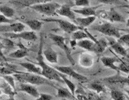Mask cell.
I'll return each mask as SVG.
<instances>
[{"label": "cell", "instance_id": "7402d4cb", "mask_svg": "<svg viewBox=\"0 0 129 100\" xmlns=\"http://www.w3.org/2000/svg\"><path fill=\"white\" fill-rule=\"evenodd\" d=\"M52 0H16V2H13V3L19 4L23 6H31L36 4H40L44 3L52 2Z\"/></svg>", "mask_w": 129, "mask_h": 100}, {"label": "cell", "instance_id": "3957f363", "mask_svg": "<svg viewBox=\"0 0 129 100\" xmlns=\"http://www.w3.org/2000/svg\"><path fill=\"white\" fill-rule=\"evenodd\" d=\"M30 8L37 11L38 13H40L42 14L47 15V16H52L54 15L56 10L60 7V5L56 3H44L40 4H36L29 6Z\"/></svg>", "mask_w": 129, "mask_h": 100}, {"label": "cell", "instance_id": "f1b7e54d", "mask_svg": "<svg viewBox=\"0 0 129 100\" xmlns=\"http://www.w3.org/2000/svg\"><path fill=\"white\" fill-rule=\"evenodd\" d=\"M59 72V71H58ZM59 74L60 76V77L62 78V80H63V82L67 84V86L68 88V89H69L71 91V92L72 93L73 95H75V91H76V86H75V84L71 80L68 79L67 76H65V74L62 73H60L59 72Z\"/></svg>", "mask_w": 129, "mask_h": 100}, {"label": "cell", "instance_id": "74e56055", "mask_svg": "<svg viewBox=\"0 0 129 100\" xmlns=\"http://www.w3.org/2000/svg\"><path fill=\"white\" fill-rule=\"evenodd\" d=\"M87 100H101L100 97L94 92H89L86 95Z\"/></svg>", "mask_w": 129, "mask_h": 100}, {"label": "cell", "instance_id": "277c9868", "mask_svg": "<svg viewBox=\"0 0 129 100\" xmlns=\"http://www.w3.org/2000/svg\"><path fill=\"white\" fill-rule=\"evenodd\" d=\"M92 29L95 30L97 32H100V33H103L109 37H114V38H117V39H119L120 37L119 30L116 28L113 25H111L110 23H108V22L92 26Z\"/></svg>", "mask_w": 129, "mask_h": 100}, {"label": "cell", "instance_id": "6da1fadb", "mask_svg": "<svg viewBox=\"0 0 129 100\" xmlns=\"http://www.w3.org/2000/svg\"><path fill=\"white\" fill-rule=\"evenodd\" d=\"M43 37L41 34V39H40V45H39V49L38 51V55H37V61H38V65H39L42 69V76L49 80H55L59 83H63V80L60 77L59 74V72L56 70L53 67H51L50 65H48L44 61V57H43Z\"/></svg>", "mask_w": 129, "mask_h": 100}, {"label": "cell", "instance_id": "cb8c5ba5", "mask_svg": "<svg viewBox=\"0 0 129 100\" xmlns=\"http://www.w3.org/2000/svg\"><path fill=\"white\" fill-rule=\"evenodd\" d=\"M77 45L79 47L83 48L86 51H93V47H94V45H95V42L92 40H81L77 43Z\"/></svg>", "mask_w": 129, "mask_h": 100}, {"label": "cell", "instance_id": "9c48e42d", "mask_svg": "<svg viewBox=\"0 0 129 100\" xmlns=\"http://www.w3.org/2000/svg\"><path fill=\"white\" fill-rule=\"evenodd\" d=\"M24 29H25V25L21 22H13L6 25L0 26V32L3 33H6V32L18 33L23 32Z\"/></svg>", "mask_w": 129, "mask_h": 100}, {"label": "cell", "instance_id": "5bb4252c", "mask_svg": "<svg viewBox=\"0 0 129 100\" xmlns=\"http://www.w3.org/2000/svg\"><path fill=\"white\" fill-rule=\"evenodd\" d=\"M0 91H2V93L9 96H14L17 94V91L10 85V84L3 76L0 77Z\"/></svg>", "mask_w": 129, "mask_h": 100}, {"label": "cell", "instance_id": "836d02e7", "mask_svg": "<svg viewBox=\"0 0 129 100\" xmlns=\"http://www.w3.org/2000/svg\"><path fill=\"white\" fill-rule=\"evenodd\" d=\"M3 77L10 84V85L15 91H16V86H15V80H14V78H13V76H11V75H4V76H3Z\"/></svg>", "mask_w": 129, "mask_h": 100}, {"label": "cell", "instance_id": "e0dca14e", "mask_svg": "<svg viewBox=\"0 0 129 100\" xmlns=\"http://www.w3.org/2000/svg\"><path fill=\"white\" fill-rule=\"evenodd\" d=\"M43 56H45V59H46L49 62L56 64L58 61V55L57 53L52 49V47H47L45 50L43 51Z\"/></svg>", "mask_w": 129, "mask_h": 100}, {"label": "cell", "instance_id": "484cf974", "mask_svg": "<svg viewBox=\"0 0 129 100\" xmlns=\"http://www.w3.org/2000/svg\"><path fill=\"white\" fill-rule=\"evenodd\" d=\"M80 64L84 67H90L93 64V58L88 54H82L80 57Z\"/></svg>", "mask_w": 129, "mask_h": 100}, {"label": "cell", "instance_id": "83f0119b", "mask_svg": "<svg viewBox=\"0 0 129 100\" xmlns=\"http://www.w3.org/2000/svg\"><path fill=\"white\" fill-rule=\"evenodd\" d=\"M71 38L74 40H84L85 38H89L88 37V32H87L86 29H80L74 32L71 33Z\"/></svg>", "mask_w": 129, "mask_h": 100}, {"label": "cell", "instance_id": "4316f807", "mask_svg": "<svg viewBox=\"0 0 129 100\" xmlns=\"http://www.w3.org/2000/svg\"><path fill=\"white\" fill-rule=\"evenodd\" d=\"M57 90V97L59 98H74V96L71 91L68 88H56Z\"/></svg>", "mask_w": 129, "mask_h": 100}, {"label": "cell", "instance_id": "52a82bcc", "mask_svg": "<svg viewBox=\"0 0 129 100\" xmlns=\"http://www.w3.org/2000/svg\"><path fill=\"white\" fill-rule=\"evenodd\" d=\"M56 70L62 73L67 76H69L71 77H73L74 79L77 80L78 82H81V83H85V82H88V80L86 76H83L78 73H77L75 70H74L70 66H55L53 67Z\"/></svg>", "mask_w": 129, "mask_h": 100}, {"label": "cell", "instance_id": "ffe728a7", "mask_svg": "<svg viewBox=\"0 0 129 100\" xmlns=\"http://www.w3.org/2000/svg\"><path fill=\"white\" fill-rule=\"evenodd\" d=\"M20 65L27 70L29 73H35L38 75H42V69L39 65H36L31 62H21Z\"/></svg>", "mask_w": 129, "mask_h": 100}, {"label": "cell", "instance_id": "7c38bea8", "mask_svg": "<svg viewBox=\"0 0 129 100\" xmlns=\"http://www.w3.org/2000/svg\"><path fill=\"white\" fill-rule=\"evenodd\" d=\"M107 41H108V45H110V47L116 53H117L118 55L124 56V57H128L127 50L123 47L121 43L116 41L114 39H113V38H108Z\"/></svg>", "mask_w": 129, "mask_h": 100}, {"label": "cell", "instance_id": "603a6c76", "mask_svg": "<svg viewBox=\"0 0 129 100\" xmlns=\"http://www.w3.org/2000/svg\"><path fill=\"white\" fill-rule=\"evenodd\" d=\"M95 8L93 7H89V6H85L84 8L81 10H74V12L76 13L81 14L84 17H90V16H95Z\"/></svg>", "mask_w": 129, "mask_h": 100}, {"label": "cell", "instance_id": "ac0fdd59", "mask_svg": "<svg viewBox=\"0 0 129 100\" xmlns=\"http://www.w3.org/2000/svg\"><path fill=\"white\" fill-rule=\"evenodd\" d=\"M103 80L107 81L110 84H129V76L127 77L122 76L117 73L115 76H110V77H107L103 79Z\"/></svg>", "mask_w": 129, "mask_h": 100}, {"label": "cell", "instance_id": "c3c4849f", "mask_svg": "<svg viewBox=\"0 0 129 100\" xmlns=\"http://www.w3.org/2000/svg\"><path fill=\"white\" fill-rule=\"evenodd\" d=\"M3 61V59H2L1 58H0V61Z\"/></svg>", "mask_w": 129, "mask_h": 100}, {"label": "cell", "instance_id": "f35d334b", "mask_svg": "<svg viewBox=\"0 0 129 100\" xmlns=\"http://www.w3.org/2000/svg\"><path fill=\"white\" fill-rule=\"evenodd\" d=\"M52 96L49 94H40L39 97L34 100H52Z\"/></svg>", "mask_w": 129, "mask_h": 100}, {"label": "cell", "instance_id": "4fadbf2b", "mask_svg": "<svg viewBox=\"0 0 129 100\" xmlns=\"http://www.w3.org/2000/svg\"><path fill=\"white\" fill-rule=\"evenodd\" d=\"M56 13L59 15H61L63 17L67 18L75 21V19H76L75 13L74 12V10L71 8V7L67 4L60 6L59 8L56 10Z\"/></svg>", "mask_w": 129, "mask_h": 100}, {"label": "cell", "instance_id": "f6af8a7d", "mask_svg": "<svg viewBox=\"0 0 129 100\" xmlns=\"http://www.w3.org/2000/svg\"><path fill=\"white\" fill-rule=\"evenodd\" d=\"M126 92L127 93V95H129V88H128V89H126Z\"/></svg>", "mask_w": 129, "mask_h": 100}, {"label": "cell", "instance_id": "ab89813d", "mask_svg": "<svg viewBox=\"0 0 129 100\" xmlns=\"http://www.w3.org/2000/svg\"><path fill=\"white\" fill-rule=\"evenodd\" d=\"M128 41H129V33H127L126 35H124L122 36H120V37L118 39L117 42H119L120 43L122 44V43H127Z\"/></svg>", "mask_w": 129, "mask_h": 100}, {"label": "cell", "instance_id": "9a60e30c", "mask_svg": "<svg viewBox=\"0 0 129 100\" xmlns=\"http://www.w3.org/2000/svg\"><path fill=\"white\" fill-rule=\"evenodd\" d=\"M120 61V59H117L114 57H106L105 56V57L101 58V61L104 66L112 69V70H114L115 71H117V73H119L120 71H119L118 67L115 65V63L117 62V61L119 62Z\"/></svg>", "mask_w": 129, "mask_h": 100}, {"label": "cell", "instance_id": "b9f144b4", "mask_svg": "<svg viewBox=\"0 0 129 100\" xmlns=\"http://www.w3.org/2000/svg\"><path fill=\"white\" fill-rule=\"evenodd\" d=\"M3 50H4V47H3V44L0 40V58H1L3 61H6V58L5 57L4 54H3Z\"/></svg>", "mask_w": 129, "mask_h": 100}, {"label": "cell", "instance_id": "8992f818", "mask_svg": "<svg viewBox=\"0 0 129 100\" xmlns=\"http://www.w3.org/2000/svg\"><path fill=\"white\" fill-rule=\"evenodd\" d=\"M45 22H56L59 25V28H61L63 32L68 33V34H71L74 32H76V31L80 30V29H83L81 27L78 26L77 25H74L73 23H71L67 21L63 20V19H53V18H49V19H44L43 20Z\"/></svg>", "mask_w": 129, "mask_h": 100}, {"label": "cell", "instance_id": "5b68a950", "mask_svg": "<svg viewBox=\"0 0 129 100\" xmlns=\"http://www.w3.org/2000/svg\"><path fill=\"white\" fill-rule=\"evenodd\" d=\"M49 36L50 39L55 43V44L56 46H58L60 49H62L65 52L67 58H68V60H69L70 62L74 65V61L73 58L71 57V49L69 48V47H68L67 44L66 43V38H64L63 36H58V35L53 34V33H49Z\"/></svg>", "mask_w": 129, "mask_h": 100}, {"label": "cell", "instance_id": "44dd1931", "mask_svg": "<svg viewBox=\"0 0 129 100\" xmlns=\"http://www.w3.org/2000/svg\"><path fill=\"white\" fill-rule=\"evenodd\" d=\"M20 48L16 50L13 52H11L10 54L8 55V57L10 58H17V59H20V58H23L24 57H25L27 55V50L22 46L21 43H20Z\"/></svg>", "mask_w": 129, "mask_h": 100}, {"label": "cell", "instance_id": "7bdbcfd3", "mask_svg": "<svg viewBox=\"0 0 129 100\" xmlns=\"http://www.w3.org/2000/svg\"><path fill=\"white\" fill-rule=\"evenodd\" d=\"M6 100H16V99L14 98V96H10L8 98L6 99Z\"/></svg>", "mask_w": 129, "mask_h": 100}, {"label": "cell", "instance_id": "7a4b0ae2", "mask_svg": "<svg viewBox=\"0 0 129 100\" xmlns=\"http://www.w3.org/2000/svg\"><path fill=\"white\" fill-rule=\"evenodd\" d=\"M13 76L20 83H27L31 84L33 85H42V84H47V85L53 86L52 82L46 79L42 75H38L31 73H22L19 72L17 73H14Z\"/></svg>", "mask_w": 129, "mask_h": 100}, {"label": "cell", "instance_id": "4dcf8cb0", "mask_svg": "<svg viewBox=\"0 0 129 100\" xmlns=\"http://www.w3.org/2000/svg\"><path fill=\"white\" fill-rule=\"evenodd\" d=\"M88 88L90 89L95 91V92H97V93H103V92L106 91L105 86L103 85V84H102L101 83H99V82L90 83L88 84Z\"/></svg>", "mask_w": 129, "mask_h": 100}, {"label": "cell", "instance_id": "ee69618b", "mask_svg": "<svg viewBox=\"0 0 129 100\" xmlns=\"http://www.w3.org/2000/svg\"><path fill=\"white\" fill-rule=\"evenodd\" d=\"M126 25H127V27H129V18H128V19H127V21Z\"/></svg>", "mask_w": 129, "mask_h": 100}, {"label": "cell", "instance_id": "f546056e", "mask_svg": "<svg viewBox=\"0 0 129 100\" xmlns=\"http://www.w3.org/2000/svg\"><path fill=\"white\" fill-rule=\"evenodd\" d=\"M0 13L8 18H13L15 14V11L13 8L5 5H0Z\"/></svg>", "mask_w": 129, "mask_h": 100}, {"label": "cell", "instance_id": "2e32d148", "mask_svg": "<svg viewBox=\"0 0 129 100\" xmlns=\"http://www.w3.org/2000/svg\"><path fill=\"white\" fill-rule=\"evenodd\" d=\"M95 20V16H90L85 18H78L75 19V24L81 28H85L90 26Z\"/></svg>", "mask_w": 129, "mask_h": 100}, {"label": "cell", "instance_id": "e575fe53", "mask_svg": "<svg viewBox=\"0 0 129 100\" xmlns=\"http://www.w3.org/2000/svg\"><path fill=\"white\" fill-rule=\"evenodd\" d=\"M120 65L118 66V69H119V71H122L125 73H127L129 74V64L126 63V62H124V61H120Z\"/></svg>", "mask_w": 129, "mask_h": 100}, {"label": "cell", "instance_id": "d4e9b609", "mask_svg": "<svg viewBox=\"0 0 129 100\" xmlns=\"http://www.w3.org/2000/svg\"><path fill=\"white\" fill-rule=\"evenodd\" d=\"M24 25H27L32 31H40L43 23L39 20H27L24 21Z\"/></svg>", "mask_w": 129, "mask_h": 100}, {"label": "cell", "instance_id": "d6a6232c", "mask_svg": "<svg viewBox=\"0 0 129 100\" xmlns=\"http://www.w3.org/2000/svg\"><path fill=\"white\" fill-rule=\"evenodd\" d=\"M1 41L3 44V47L5 50L10 51L15 47L14 43L11 40V39H9V38H3Z\"/></svg>", "mask_w": 129, "mask_h": 100}, {"label": "cell", "instance_id": "d590c367", "mask_svg": "<svg viewBox=\"0 0 129 100\" xmlns=\"http://www.w3.org/2000/svg\"><path fill=\"white\" fill-rule=\"evenodd\" d=\"M11 23H13V20L10 19L8 18H6L4 15H3L2 13L0 14V24H11Z\"/></svg>", "mask_w": 129, "mask_h": 100}, {"label": "cell", "instance_id": "bcb514c9", "mask_svg": "<svg viewBox=\"0 0 129 100\" xmlns=\"http://www.w3.org/2000/svg\"><path fill=\"white\" fill-rule=\"evenodd\" d=\"M2 39H3V37H2L1 36H0V40H2Z\"/></svg>", "mask_w": 129, "mask_h": 100}, {"label": "cell", "instance_id": "30bf717a", "mask_svg": "<svg viewBox=\"0 0 129 100\" xmlns=\"http://www.w3.org/2000/svg\"><path fill=\"white\" fill-rule=\"evenodd\" d=\"M17 91L25 92V93L30 95L35 98H38L40 95V93L35 85L31 84H27V83H20L18 86Z\"/></svg>", "mask_w": 129, "mask_h": 100}, {"label": "cell", "instance_id": "8fae6325", "mask_svg": "<svg viewBox=\"0 0 129 100\" xmlns=\"http://www.w3.org/2000/svg\"><path fill=\"white\" fill-rule=\"evenodd\" d=\"M100 16L103 18L107 19L112 22H116V21L117 22H124L125 21L124 18L114 9H110L109 11L102 12Z\"/></svg>", "mask_w": 129, "mask_h": 100}, {"label": "cell", "instance_id": "60d3db41", "mask_svg": "<svg viewBox=\"0 0 129 100\" xmlns=\"http://www.w3.org/2000/svg\"><path fill=\"white\" fill-rule=\"evenodd\" d=\"M100 3L104 4H120V0H98Z\"/></svg>", "mask_w": 129, "mask_h": 100}, {"label": "cell", "instance_id": "8d00e7d4", "mask_svg": "<svg viewBox=\"0 0 129 100\" xmlns=\"http://www.w3.org/2000/svg\"><path fill=\"white\" fill-rule=\"evenodd\" d=\"M76 6H89L88 0H74Z\"/></svg>", "mask_w": 129, "mask_h": 100}, {"label": "cell", "instance_id": "d6986e66", "mask_svg": "<svg viewBox=\"0 0 129 100\" xmlns=\"http://www.w3.org/2000/svg\"><path fill=\"white\" fill-rule=\"evenodd\" d=\"M108 46V41L104 39V38H102V39L96 40L95 42V45H94V47H93V52L96 53V54H102L106 48Z\"/></svg>", "mask_w": 129, "mask_h": 100}, {"label": "cell", "instance_id": "1f68e13d", "mask_svg": "<svg viewBox=\"0 0 129 100\" xmlns=\"http://www.w3.org/2000/svg\"><path fill=\"white\" fill-rule=\"evenodd\" d=\"M110 95L113 100H124L125 99V96L124 93L122 91H120V90H117V89L111 90Z\"/></svg>", "mask_w": 129, "mask_h": 100}, {"label": "cell", "instance_id": "ba28073f", "mask_svg": "<svg viewBox=\"0 0 129 100\" xmlns=\"http://www.w3.org/2000/svg\"><path fill=\"white\" fill-rule=\"evenodd\" d=\"M4 36L9 39H20L24 40L27 41H35L37 40L38 37L35 32H18V33H13V32H6L3 33Z\"/></svg>", "mask_w": 129, "mask_h": 100}, {"label": "cell", "instance_id": "7dc6e473", "mask_svg": "<svg viewBox=\"0 0 129 100\" xmlns=\"http://www.w3.org/2000/svg\"><path fill=\"white\" fill-rule=\"evenodd\" d=\"M126 44H127V45H128V46H129V41H128V42H127V43H126Z\"/></svg>", "mask_w": 129, "mask_h": 100}]
</instances>
